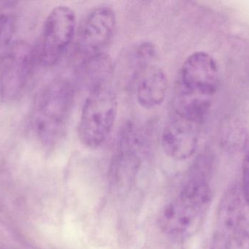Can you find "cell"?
<instances>
[{
	"label": "cell",
	"mask_w": 249,
	"mask_h": 249,
	"mask_svg": "<svg viewBox=\"0 0 249 249\" xmlns=\"http://www.w3.org/2000/svg\"><path fill=\"white\" fill-rule=\"evenodd\" d=\"M77 28L74 10L67 6L54 7L45 19L38 50V58L45 67L55 65L72 42Z\"/></svg>",
	"instance_id": "5"
},
{
	"label": "cell",
	"mask_w": 249,
	"mask_h": 249,
	"mask_svg": "<svg viewBox=\"0 0 249 249\" xmlns=\"http://www.w3.org/2000/svg\"><path fill=\"white\" fill-rule=\"evenodd\" d=\"M118 114V99L110 85L95 89L85 100L77 133L82 144L96 149L112 133Z\"/></svg>",
	"instance_id": "4"
},
{
	"label": "cell",
	"mask_w": 249,
	"mask_h": 249,
	"mask_svg": "<svg viewBox=\"0 0 249 249\" xmlns=\"http://www.w3.org/2000/svg\"><path fill=\"white\" fill-rule=\"evenodd\" d=\"M0 249H2V248H1V247H0Z\"/></svg>",
	"instance_id": "15"
},
{
	"label": "cell",
	"mask_w": 249,
	"mask_h": 249,
	"mask_svg": "<svg viewBox=\"0 0 249 249\" xmlns=\"http://www.w3.org/2000/svg\"><path fill=\"white\" fill-rule=\"evenodd\" d=\"M74 98V86L66 77L54 79L42 91L35 113V130L45 146H55L65 135Z\"/></svg>",
	"instance_id": "3"
},
{
	"label": "cell",
	"mask_w": 249,
	"mask_h": 249,
	"mask_svg": "<svg viewBox=\"0 0 249 249\" xmlns=\"http://www.w3.org/2000/svg\"><path fill=\"white\" fill-rule=\"evenodd\" d=\"M117 19L109 6L96 7L85 19L77 41V50L83 58L103 53L115 33Z\"/></svg>",
	"instance_id": "8"
},
{
	"label": "cell",
	"mask_w": 249,
	"mask_h": 249,
	"mask_svg": "<svg viewBox=\"0 0 249 249\" xmlns=\"http://www.w3.org/2000/svg\"><path fill=\"white\" fill-rule=\"evenodd\" d=\"M246 203L236 186L225 192L218 207L214 230L206 249H235L239 247V233Z\"/></svg>",
	"instance_id": "7"
},
{
	"label": "cell",
	"mask_w": 249,
	"mask_h": 249,
	"mask_svg": "<svg viewBox=\"0 0 249 249\" xmlns=\"http://www.w3.org/2000/svg\"><path fill=\"white\" fill-rule=\"evenodd\" d=\"M217 63L205 51L186 58L177 73L170 114L203 125L219 87Z\"/></svg>",
	"instance_id": "1"
},
{
	"label": "cell",
	"mask_w": 249,
	"mask_h": 249,
	"mask_svg": "<svg viewBox=\"0 0 249 249\" xmlns=\"http://www.w3.org/2000/svg\"><path fill=\"white\" fill-rule=\"evenodd\" d=\"M202 126L170 115L161 137L162 149L171 159L184 160L196 153Z\"/></svg>",
	"instance_id": "9"
},
{
	"label": "cell",
	"mask_w": 249,
	"mask_h": 249,
	"mask_svg": "<svg viewBox=\"0 0 249 249\" xmlns=\"http://www.w3.org/2000/svg\"><path fill=\"white\" fill-rule=\"evenodd\" d=\"M241 192L246 204L249 206V145L244 156V162H243Z\"/></svg>",
	"instance_id": "13"
},
{
	"label": "cell",
	"mask_w": 249,
	"mask_h": 249,
	"mask_svg": "<svg viewBox=\"0 0 249 249\" xmlns=\"http://www.w3.org/2000/svg\"><path fill=\"white\" fill-rule=\"evenodd\" d=\"M138 103L150 110L162 105L166 97L168 80L164 70L156 63L145 64L133 72Z\"/></svg>",
	"instance_id": "10"
},
{
	"label": "cell",
	"mask_w": 249,
	"mask_h": 249,
	"mask_svg": "<svg viewBox=\"0 0 249 249\" xmlns=\"http://www.w3.org/2000/svg\"><path fill=\"white\" fill-rule=\"evenodd\" d=\"M113 74L112 58L105 53L83 58L77 70L79 84L90 93L109 84Z\"/></svg>",
	"instance_id": "11"
},
{
	"label": "cell",
	"mask_w": 249,
	"mask_h": 249,
	"mask_svg": "<svg viewBox=\"0 0 249 249\" xmlns=\"http://www.w3.org/2000/svg\"><path fill=\"white\" fill-rule=\"evenodd\" d=\"M16 32V19L11 14H0V64L13 45Z\"/></svg>",
	"instance_id": "12"
},
{
	"label": "cell",
	"mask_w": 249,
	"mask_h": 249,
	"mask_svg": "<svg viewBox=\"0 0 249 249\" xmlns=\"http://www.w3.org/2000/svg\"><path fill=\"white\" fill-rule=\"evenodd\" d=\"M33 48L26 41L14 42L0 64V99L4 102L21 96L35 67Z\"/></svg>",
	"instance_id": "6"
},
{
	"label": "cell",
	"mask_w": 249,
	"mask_h": 249,
	"mask_svg": "<svg viewBox=\"0 0 249 249\" xmlns=\"http://www.w3.org/2000/svg\"><path fill=\"white\" fill-rule=\"evenodd\" d=\"M239 247L249 249V206L247 204L240 229Z\"/></svg>",
	"instance_id": "14"
},
{
	"label": "cell",
	"mask_w": 249,
	"mask_h": 249,
	"mask_svg": "<svg viewBox=\"0 0 249 249\" xmlns=\"http://www.w3.org/2000/svg\"><path fill=\"white\" fill-rule=\"evenodd\" d=\"M210 168L207 155L197 159L182 190L161 213L159 226L164 234L184 239L197 232L212 201V190L208 181Z\"/></svg>",
	"instance_id": "2"
}]
</instances>
